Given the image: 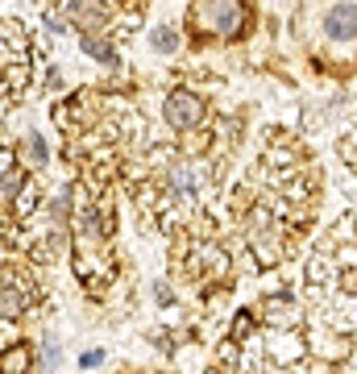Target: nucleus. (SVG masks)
I'll list each match as a JSON object with an SVG mask.
<instances>
[{"label":"nucleus","instance_id":"19","mask_svg":"<svg viewBox=\"0 0 357 374\" xmlns=\"http://www.w3.org/2000/svg\"><path fill=\"white\" fill-rule=\"evenodd\" d=\"M79 366H100V349H88V354L79 358Z\"/></svg>","mask_w":357,"mask_h":374},{"label":"nucleus","instance_id":"20","mask_svg":"<svg viewBox=\"0 0 357 374\" xmlns=\"http://www.w3.org/2000/svg\"><path fill=\"white\" fill-rule=\"evenodd\" d=\"M30 154H34V158L42 162V158H46V146H42V141H38V138H30Z\"/></svg>","mask_w":357,"mask_h":374},{"label":"nucleus","instance_id":"1","mask_svg":"<svg viewBox=\"0 0 357 374\" xmlns=\"http://www.w3.org/2000/svg\"><path fill=\"white\" fill-rule=\"evenodd\" d=\"M249 13L241 4H200L191 8V30H208V34H221V38H237L245 30Z\"/></svg>","mask_w":357,"mask_h":374},{"label":"nucleus","instance_id":"10","mask_svg":"<svg viewBox=\"0 0 357 374\" xmlns=\"http://www.w3.org/2000/svg\"><path fill=\"white\" fill-rule=\"evenodd\" d=\"M312 354H320V358H332V362H341V358L349 354V341H345L341 333H320V337H312Z\"/></svg>","mask_w":357,"mask_h":374},{"label":"nucleus","instance_id":"4","mask_svg":"<svg viewBox=\"0 0 357 374\" xmlns=\"http://www.w3.org/2000/svg\"><path fill=\"white\" fill-rule=\"evenodd\" d=\"M324 38L332 42H353L357 38V8L353 4H332L324 13Z\"/></svg>","mask_w":357,"mask_h":374},{"label":"nucleus","instance_id":"13","mask_svg":"<svg viewBox=\"0 0 357 374\" xmlns=\"http://www.w3.org/2000/svg\"><path fill=\"white\" fill-rule=\"evenodd\" d=\"M79 50H84V54H91V58H100V63H117V50H112V42H104L100 34H79Z\"/></svg>","mask_w":357,"mask_h":374},{"label":"nucleus","instance_id":"17","mask_svg":"<svg viewBox=\"0 0 357 374\" xmlns=\"http://www.w3.org/2000/svg\"><path fill=\"white\" fill-rule=\"evenodd\" d=\"M208 134H200V129H195V134H191V138H187V154H204V150H208Z\"/></svg>","mask_w":357,"mask_h":374},{"label":"nucleus","instance_id":"15","mask_svg":"<svg viewBox=\"0 0 357 374\" xmlns=\"http://www.w3.org/2000/svg\"><path fill=\"white\" fill-rule=\"evenodd\" d=\"M178 46V38H175V30H158L154 34V50H162V54H171V50Z\"/></svg>","mask_w":357,"mask_h":374},{"label":"nucleus","instance_id":"12","mask_svg":"<svg viewBox=\"0 0 357 374\" xmlns=\"http://www.w3.org/2000/svg\"><path fill=\"white\" fill-rule=\"evenodd\" d=\"M30 345H13V349H4L0 354V374H25L30 370Z\"/></svg>","mask_w":357,"mask_h":374},{"label":"nucleus","instance_id":"18","mask_svg":"<svg viewBox=\"0 0 357 374\" xmlns=\"http://www.w3.org/2000/svg\"><path fill=\"white\" fill-rule=\"evenodd\" d=\"M46 366H50V370H54V366H58V345H54V341H50V345H46Z\"/></svg>","mask_w":357,"mask_h":374},{"label":"nucleus","instance_id":"14","mask_svg":"<svg viewBox=\"0 0 357 374\" xmlns=\"http://www.w3.org/2000/svg\"><path fill=\"white\" fill-rule=\"evenodd\" d=\"M30 75H25V63H4V88L8 92H25Z\"/></svg>","mask_w":357,"mask_h":374},{"label":"nucleus","instance_id":"3","mask_svg":"<svg viewBox=\"0 0 357 374\" xmlns=\"http://www.w3.org/2000/svg\"><path fill=\"white\" fill-rule=\"evenodd\" d=\"M104 108H108V104H100V96H91V92L71 96V100L58 108V125H63V129H91V125L104 117Z\"/></svg>","mask_w":357,"mask_h":374},{"label":"nucleus","instance_id":"16","mask_svg":"<svg viewBox=\"0 0 357 374\" xmlns=\"http://www.w3.org/2000/svg\"><path fill=\"white\" fill-rule=\"evenodd\" d=\"M249 333H254V321H249V316H237V321H233V341H237V345L249 341Z\"/></svg>","mask_w":357,"mask_h":374},{"label":"nucleus","instance_id":"2","mask_svg":"<svg viewBox=\"0 0 357 374\" xmlns=\"http://www.w3.org/2000/svg\"><path fill=\"white\" fill-rule=\"evenodd\" d=\"M162 112H167L171 129H183V134H195V129L204 125V117H208V104H204V100H200L195 92H187V88H175V92L167 96Z\"/></svg>","mask_w":357,"mask_h":374},{"label":"nucleus","instance_id":"9","mask_svg":"<svg viewBox=\"0 0 357 374\" xmlns=\"http://www.w3.org/2000/svg\"><path fill=\"white\" fill-rule=\"evenodd\" d=\"M25 304H30V291L21 283H4L0 287V321H17L25 312Z\"/></svg>","mask_w":357,"mask_h":374},{"label":"nucleus","instance_id":"8","mask_svg":"<svg viewBox=\"0 0 357 374\" xmlns=\"http://www.w3.org/2000/svg\"><path fill=\"white\" fill-rule=\"evenodd\" d=\"M262 316H266V325H274V328L283 325V333H291V325H299L304 312L291 304V295H274V299L262 304Z\"/></svg>","mask_w":357,"mask_h":374},{"label":"nucleus","instance_id":"7","mask_svg":"<svg viewBox=\"0 0 357 374\" xmlns=\"http://www.w3.org/2000/svg\"><path fill=\"white\" fill-rule=\"evenodd\" d=\"M67 17L84 30V34H96L100 25H112V8H100V4H67Z\"/></svg>","mask_w":357,"mask_h":374},{"label":"nucleus","instance_id":"5","mask_svg":"<svg viewBox=\"0 0 357 374\" xmlns=\"http://www.w3.org/2000/svg\"><path fill=\"white\" fill-rule=\"evenodd\" d=\"M304 354H308V345L299 341V333H270V358L278 362V370L283 366H295Z\"/></svg>","mask_w":357,"mask_h":374},{"label":"nucleus","instance_id":"11","mask_svg":"<svg viewBox=\"0 0 357 374\" xmlns=\"http://www.w3.org/2000/svg\"><path fill=\"white\" fill-rule=\"evenodd\" d=\"M21 191H25V171L13 162L8 171H0V204H13Z\"/></svg>","mask_w":357,"mask_h":374},{"label":"nucleus","instance_id":"6","mask_svg":"<svg viewBox=\"0 0 357 374\" xmlns=\"http://www.w3.org/2000/svg\"><path fill=\"white\" fill-rule=\"evenodd\" d=\"M278 237H283L278 225H274V229H262V233H249V250H254V258H258L262 266H274V262L287 254V245H283Z\"/></svg>","mask_w":357,"mask_h":374},{"label":"nucleus","instance_id":"21","mask_svg":"<svg viewBox=\"0 0 357 374\" xmlns=\"http://www.w3.org/2000/svg\"><path fill=\"white\" fill-rule=\"evenodd\" d=\"M221 374H224V370H221Z\"/></svg>","mask_w":357,"mask_h":374}]
</instances>
